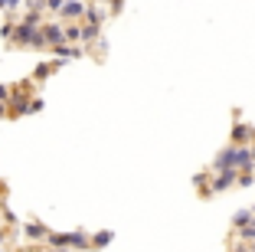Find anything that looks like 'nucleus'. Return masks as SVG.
Returning <instances> with one entry per match:
<instances>
[{"mask_svg": "<svg viewBox=\"0 0 255 252\" xmlns=\"http://www.w3.org/2000/svg\"><path fill=\"white\" fill-rule=\"evenodd\" d=\"M82 13H85V3H82V0H66L62 16H69V20H72V16H82Z\"/></svg>", "mask_w": 255, "mask_h": 252, "instance_id": "nucleus-2", "label": "nucleus"}, {"mask_svg": "<svg viewBox=\"0 0 255 252\" xmlns=\"http://www.w3.org/2000/svg\"><path fill=\"white\" fill-rule=\"evenodd\" d=\"M43 39H46V43H53V46H59L62 39H66V33H62L56 23H49V26H43Z\"/></svg>", "mask_w": 255, "mask_h": 252, "instance_id": "nucleus-1", "label": "nucleus"}, {"mask_svg": "<svg viewBox=\"0 0 255 252\" xmlns=\"http://www.w3.org/2000/svg\"><path fill=\"white\" fill-rule=\"evenodd\" d=\"M79 36H82V30H79V26H69V30H66V39H79Z\"/></svg>", "mask_w": 255, "mask_h": 252, "instance_id": "nucleus-3", "label": "nucleus"}]
</instances>
